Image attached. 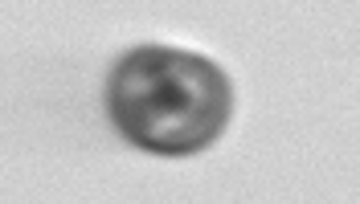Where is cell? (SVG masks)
Here are the masks:
<instances>
[{
    "instance_id": "6da1fadb",
    "label": "cell",
    "mask_w": 360,
    "mask_h": 204,
    "mask_svg": "<svg viewBox=\"0 0 360 204\" xmlns=\"http://www.w3.org/2000/svg\"><path fill=\"white\" fill-rule=\"evenodd\" d=\"M107 107L135 147L156 156H193L221 135L233 90L201 53L143 46L115 66Z\"/></svg>"
}]
</instances>
